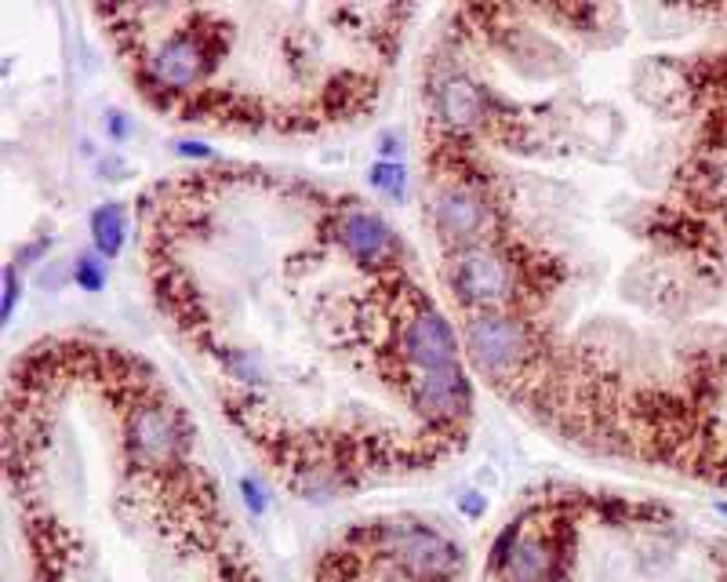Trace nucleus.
I'll list each match as a JSON object with an SVG mask.
<instances>
[{
    "instance_id": "f257e3e1",
    "label": "nucleus",
    "mask_w": 727,
    "mask_h": 582,
    "mask_svg": "<svg viewBox=\"0 0 727 582\" xmlns=\"http://www.w3.org/2000/svg\"><path fill=\"white\" fill-rule=\"evenodd\" d=\"M448 284L455 299L473 313H509L520 295V262L498 244H473L451 251Z\"/></svg>"
},
{
    "instance_id": "f03ea898",
    "label": "nucleus",
    "mask_w": 727,
    "mask_h": 582,
    "mask_svg": "<svg viewBox=\"0 0 727 582\" xmlns=\"http://www.w3.org/2000/svg\"><path fill=\"white\" fill-rule=\"evenodd\" d=\"M462 350L491 379H517L538 357V342L531 324L513 313H469Z\"/></svg>"
},
{
    "instance_id": "7ed1b4c3",
    "label": "nucleus",
    "mask_w": 727,
    "mask_h": 582,
    "mask_svg": "<svg viewBox=\"0 0 727 582\" xmlns=\"http://www.w3.org/2000/svg\"><path fill=\"white\" fill-rule=\"evenodd\" d=\"M397 357L411 372H448L459 368V339L444 321V313L422 295L411 291L397 321Z\"/></svg>"
},
{
    "instance_id": "20e7f679",
    "label": "nucleus",
    "mask_w": 727,
    "mask_h": 582,
    "mask_svg": "<svg viewBox=\"0 0 727 582\" xmlns=\"http://www.w3.org/2000/svg\"><path fill=\"white\" fill-rule=\"evenodd\" d=\"M190 448L186 422L164 401H135L124 412V455L135 470H160L182 462Z\"/></svg>"
},
{
    "instance_id": "39448f33",
    "label": "nucleus",
    "mask_w": 727,
    "mask_h": 582,
    "mask_svg": "<svg viewBox=\"0 0 727 582\" xmlns=\"http://www.w3.org/2000/svg\"><path fill=\"white\" fill-rule=\"evenodd\" d=\"M429 219L451 251L495 244V204L469 179H444L429 193Z\"/></svg>"
},
{
    "instance_id": "423d86ee",
    "label": "nucleus",
    "mask_w": 727,
    "mask_h": 582,
    "mask_svg": "<svg viewBox=\"0 0 727 582\" xmlns=\"http://www.w3.org/2000/svg\"><path fill=\"white\" fill-rule=\"evenodd\" d=\"M215 30H190V26H175V30L157 41L146 55V77L153 88L182 95V91H197L215 70Z\"/></svg>"
},
{
    "instance_id": "0eeeda50",
    "label": "nucleus",
    "mask_w": 727,
    "mask_h": 582,
    "mask_svg": "<svg viewBox=\"0 0 727 582\" xmlns=\"http://www.w3.org/2000/svg\"><path fill=\"white\" fill-rule=\"evenodd\" d=\"M404 393H408L415 415L426 419L440 437L455 433L469 419L473 393H469V379L462 372V364L448 368V372H411Z\"/></svg>"
},
{
    "instance_id": "6e6552de",
    "label": "nucleus",
    "mask_w": 727,
    "mask_h": 582,
    "mask_svg": "<svg viewBox=\"0 0 727 582\" xmlns=\"http://www.w3.org/2000/svg\"><path fill=\"white\" fill-rule=\"evenodd\" d=\"M335 237L364 266H393L397 259V233L389 230L382 215L357 201L335 208Z\"/></svg>"
},
{
    "instance_id": "1a4fd4ad",
    "label": "nucleus",
    "mask_w": 727,
    "mask_h": 582,
    "mask_svg": "<svg viewBox=\"0 0 727 582\" xmlns=\"http://www.w3.org/2000/svg\"><path fill=\"white\" fill-rule=\"evenodd\" d=\"M429 99H433V113L437 121L455 135V131H473L484 124L488 117V99H484V88L469 81L466 73H444L433 81L429 88Z\"/></svg>"
},
{
    "instance_id": "9d476101",
    "label": "nucleus",
    "mask_w": 727,
    "mask_h": 582,
    "mask_svg": "<svg viewBox=\"0 0 727 582\" xmlns=\"http://www.w3.org/2000/svg\"><path fill=\"white\" fill-rule=\"evenodd\" d=\"M124 208L117 201H106L91 211V241H95V251L102 259H117L120 248H124Z\"/></svg>"
},
{
    "instance_id": "9b49d317",
    "label": "nucleus",
    "mask_w": 727,
    "mask_h": 582,
    "mask_svg": "<svg viewBox=\"0 0 727 582\" xmlns=\"http://www.w3.org/2000/svg\"><path fill=\"white\" fill-rule=\"evenodd\" d=\"M368 182L382 193V197H389V201H397V204L408 201V168H404L400 161H379V164H371V168H368Z\"/></svg>"
},
{
    "instance_id": "f8f14e48",
    "label": "nucleus",
    "mask_w": 727,
    "mask_h": 582,
    "mask_svg": "<svg viewBox=\"0 0 727 582\" xmlns=\"http://www.w3.org/2000/svg\"><path fill=\"white\" fill-rule=\"evenodd\" d=\"M222 368L237 382H262L266 379V361L255 350H226L222 353Z\"/></svg>"
},
{
    "instance_id": "ddd939ff",
    "label": "nucleus",
    "mask_w": 727,
    "mask_h": 582,
    "mask_svg": "<svg viewBox=\"0 0 727 582\" xmlns=\"http://www.w3.org/2000/svg\"><path fill=\"white\" fill-rule=\"evenodd\" d=\"M70 281L77 284L80 291H102L106 288V266H102V255H95V251L77 255V262H73V270H70Z\"/></svg>"
},
{
    "instance_id": "4468645a",
    "label": "nucleus",
    "mask_w": 727,
    "mask_h": 582,
    "mask_svg": "<svg viewBox=\"0 0 727 582\" xmlns=\"http://www.w3.org/2000/svg\"><path fill=\"white\" fill-rule=\"evenodd\" d=\"M19 302V277H15V262L4 266V321H11V310Z\"/></svg>"
},
{
    "instance_id": "2eb2a0df",
    "label": "nucleus",
    "mask_w": 727,
    "mask_h": 582,
    "mask_svg": "<svg viewBox=\"0 0 727 582\" xmlns=\"http://www.w3.org/2000/svg\"><path fill=\"white\" fill-rule=\"evenodd\" d=\"M106 128H110L113 142H124V139H128L131 124H128V117H124L120 110H110V113H106Z\"/></svg>"
},
{
    "instance_id": "dca6fc26",
    "label": "nucleus",
    "mask_w": 727,
    "mask_h": 582,
    "mask_svg": "<svg viewBox=\"0 0 727 582\" xmlns=\"http://www.w3.org/2000/svg\"><path fill=\"white\" fill-rule=\"evenodd\" d=\"M44 248H48V241H44V237H40V241H33V244H22V248L15 251V262H19V266H33V259H40V255H44Z\"/></svg>"
},
{
    "instance_id": "f3484780",
    "label": "nucleus",
    "mask_w": 727,
    "mask_h": 582,
    "mask_svg": "<svg viewBox=\"0 0 727 582\" xmlns=\"http://www.w3.org/2000/svg\"><path fill=\"white\" fill-rule=\"evenodd\" d=\"M99 171L106 179H124V161H120V157H102Z\"/></svg>"
},
{
    "instance_id": "a211bd4d",
    "label": "nucleus",
    "mask_w": 727,
    "mask_h": 582,
    "mask_svg": "<svg viewBox=\"0 0 727 582\" xmlns=\"http://www.w3.org/2000/svg\"><path fill=\"white\" fill-rule=\"evenodd\" d=\"M382 153H386V161H393V157H400V150H404V146H400V135H393V131H386V135H382V146H379Z\"/></svg>"
},
{
    "instance_id": "6ab92c4d",
    "label": "nucleus",
    "mask_w": 727,
    "mask_h": 582,
    "mask_svg": "<svg viewBox=\"0 0 727 582\" xmlns=\"http://www.w3.org/2000/svg\"><path fill=\"white\" fill-rule=\"evenodd\" d=\"M179 153L182 157H211V150L204 142H179Z\"/></svg>"
}]
</instances>
